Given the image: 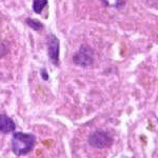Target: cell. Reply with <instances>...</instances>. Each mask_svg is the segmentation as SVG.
Wrapping results in <instances>:
<instances>
[{
	"instance_id": "4",
	"label": "cell",
	"mask_w": 158,
	"mask_h": 158,
	"mask_svg": "<svg viewBox=\"0 0 158 158\" xmlns=\"http://www.w3.org/2000/svg\"><path fill=\"white\" fill-rule=\"evenodd\" d=\"M48 53L52 62L55 65L59 64V40L55 35L48 37Z\"/></svg>"
},
{
	"instance_id": "7",
	"label": "cell",
	"mask_w": 158,
	"mask_h": 158,
	"mask_svg": "<svg viewBox=\"0 0 158 158\" xmlns=\"http://www.w3.org/2000/svg\"><path fill=\"white\" fill-rule=\"evenodd\" d=\"M27 23L29 25L30 27H32L33 30L35 31H41L43 25L40 21H38V20H35L33 18H27Z\"/></svg>"
},
{
	"instance_id": "8",
	"label": "cell",
	"mask_w": 158,
	"mask_h": 158,
	"mask_svg": "<svg viewBox=\"0 0 158 158\" xmlns=\"http://www.w3.org/2000/svg\"><path fill=\"white\" fill-rule=\"evenodd\" d=\"M102 2L108 6L118 7L124 3V0H102Z\"/></svg>"
},
{
	"instance_id": "2",
	"label": "cell",
	"mask_w": 158,
	"mask_h": 158,
	"mask_svg": "<svg viewBox=\"0 0 158 158\" xmlns=\"http://www.w3.org/2000/svg\"><path fill=\"white\" fill-rule=\"evenodd\" d=\"M94 60V53L93 50L88 45H82L79 51L74 55L73 61L75 64L80 67H88L93 63Z\"/></svg>"
},
{
	"instance_id": "6",
	"label": "cell",
	"mask_w": 158,
	"mask_h": 158,
	"mask_svg": "<svg viewBox=\"0 0 158 158\" xmlns=\"http://www.w3.org/2000/svg\"><path fill=\"white\" fill-rule=\"evenodd\" d=\"M48 0H34L33 1V10H34L35 13L37 14H40L41 11L44 9V6H47Z\"/></svg>"
},
{
	"instance_id": "1",
	"label": "cell",
	"mask_w": 158,
	"mask_h": 158,
	"mask_svg": "<svg viewBox=\"0 0 158 158\" xmlns=\"http://www.w3.org/2000/svg\"><path fill=\"white\" fill-rule=\"evenodd\" d=\"M36 143V137L33 134H25L17 132L12 137V151L17 156L27 155L34 149Z\"/></svg>"
},
{
	"instance_id": "3",
	"label": "cell",
	"mask_w": 158,
	"mask_h": 158,
	"mask_svg": "<svg viewBox=\"0 0 158 158\" xmlns=\"http://www.w3.org/2000/svg\"><path fill=\"white\" fill-rule=\"evenodd\" d=\"M113 139L106 132L103 131H96L89 137V143L92 147L97 148V149H103L108 148L112 144Z\"/></svg>"
},
{
	"instance_id": "5",
	"label": "cell",
	"mask_w": 158,
	"mask_h": 158,
	"mask_svg": "<svg viewBox=\"0 0 158 158\" xmlns=\"http://www.w3.org/2000/svg\"><path fill=\"white\" fill-rule=\"evenodd\" d=\"M16 124L14 120L6 115H0V132L4 134H9L15 131Z\"/></svg>"
},
{
	"instance_id": "9",
	"label": "cell",
	"mask_w": 158,
	"mask_h": 158,
	"mask_svg": "<svg viewBox=\"0 0 158 158\" xmlns=\"http://www.w3.org/2000/svg\"><path fill=\"white\" fill-rule=\"evenodd\" d=\"M44 76H45V79H48V78H49V77H48V75H47V74H45V71H44V72H43V71H42V77L44 78Z\"/></svg>"
}]
</instances>
